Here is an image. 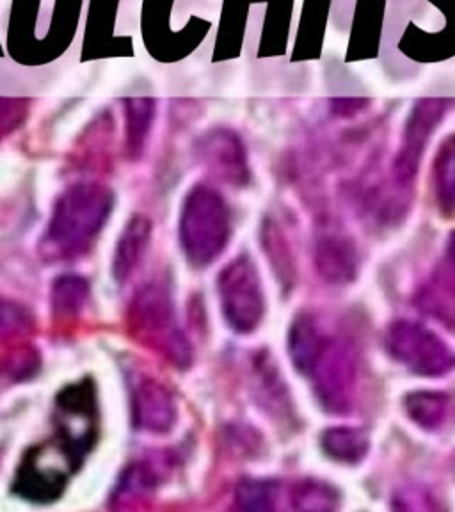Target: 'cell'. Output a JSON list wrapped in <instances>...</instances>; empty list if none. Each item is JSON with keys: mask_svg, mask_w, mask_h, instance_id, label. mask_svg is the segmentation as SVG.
<instances>
[{"mask_svg": "<svg viewBox=\"0 0 455 512\" xmlns=\"http://www.w3.org/2000/svg\"><path fill=\"white\" fill-rule=\"evenodd\" d=\"M112 192L100 184H77L57 200L43 248L48 258H77L86 253L111 216Z\"/></svg>", "mask_w": 455, "mask_h": 512, "instance_id": "obj_1", "label": "cell"}, {"mask_svg": "<svg viewBox=\"0 0 455 512\" xmlns=\"http://www.w3.org/2000/svg\"><path fill=\"white\" fill-rule=\"evenodd\" d=\"M178 233L185 256L194 267L216 262L232 235V216L223 196L205 185L194 187L185 198Z\"/></svg>", "mask_w": 455, "mask_h": 512, "instance_id": "obj_2", "label": "cell"}, {"mask_svg": "<svg viewBox=\"0 0 455 512\" xmlns=\"http://www.w3.org/2000/svg\"><path fill=\"white\" fill-rule=\"evenodd\" d=\"M130 329L141 344L160 352L176 367L191 365V345L175 319V308L166 287L148 283L137 292L128 310Z\"/></svg>", "mask_w": 455, "mask_h": 512, "instance_id": "obj_3", "label": "cell"}, {"mask_svg": "<svg viewBox=\"0 0 455 512\" xmlns=\"http://www.w3.org/2000/svg\"><path fill=\"white\" fill-rule=\"evenodd\" d=\"M224 319L237 333H251L264 317V292L260 276L248 256H239L217 278Z\"/></svg>", "mask_w": 455, "mask_h": 512, "instance_id": "obj_4", "label": "cell"}, {"mask_svg": "<svg viewBox=\"0 0 455 512\" xmlns=\"http://www.w3.org/2000/svg\"><path fill=\"white\" fill-rule=\"evenodd\" d=\"M450 107L452 100L448 98H424L416 102L409 114L402 144L393 166L397 182L408 185L415 178L424 157L425 146Z\"/></svg>", "mask_w": 455, "mask_h": 512, "instance_id": "obj_5", "label": "cell"}, {"mask_svg": "<svg viewBox=\"0 0 455 512\" xmlns=\"http://www.w3.org/2000/svg\"><path fill=\"white\" fill-rule=\"evenodd\" d=\"M388 347L397 360L424 376H440L454 363L447 347L436 336L408 322L393 326Z\"/></svg>", "mask_w": 455, "mask_h": 512, "instance_id": "obj_6", "label": "cell"}, {"mask_svg": "<svg viewBox=\"0 0 455 512\" xmlns=\"http://www.w3.org/2000/svg\"><path fill=\"white\" fill-rule=\"evenodd\" d=\"M70 470L57 464L52 447L40 445L25 454L24 461L16 472L13 491L25 500L48 504L63 495Z\"/></svg>", "mask_w": 455, "mask_h": 512, "instance_id": "obj_7", "label": "cell"}, {"mask_svg": "<svg viewBox=\"0 0 455 512\" xmlns=\"http://www.w3.org/2000/svg\"><path fill=\"white\" fill-rule=\"evenodd\" d=\"M200 157L212 175L233 185L248 182V159L244 144L230 130H214L203 137Z\"/></svg>", "mask_w": 455, "mask_h": 512, "instance_id": "obj_8", "label": "cell"}, {"mask_svg": "<svg viewBox=\"0 0 455 512\" xmlns=\"http://www.w3.org/2000/svg\"><path fill=\"white\" fill-rule=\"evenodd\" d=\"M315 383L320 399L333 411H342L345 402H349L352 381H354V367L349 354H345L340 347H331L320 351L319 358L313 363Z\"/></svg>", "mask_w": 455, "mask_h": 512, "instance_id": "obj_9", "label": "cell"}, {"mask_svg": "<svg viewBox=\"0 0 455 512\" xmlns=\"http://www.w3.org/2000/svg\"><path fill=\"white\" fill-rule=\"evenodd\" d=\"M132 415L139 431L164 434L175 424V399L166 386L153 379H141L132 397Z\"/></svg>", "mask_w": 455, "mask_h": 512, "instance_id": "obj_10", "label": "cell"}, {"mask_svg": "<svg viewBox=\"0 0 455 512\" xmlns=\"http://www.w3.org/2000/svg\"><path fill=\"white\" fill-rule=\"evenodd\" d=\"M152 239V221L148 217L136 216L130 219L121 233L120 242L114 253L112 271L116 280L125 281L134 274L139 264L143 262L146 249Z\"/></svg>", "mask_w": 455, "mask_h": 512, "instance_id": "obj_11", "label": "cell"}, {"mask_svg": "<svg viewBox=\"0 0 455 512\" xmlns=\"http://www.w3.org/2000/svg\"><path fill=\"white\" fill-rule=\"evenodd\" d=\"M317 262L320 272L333 281L349 280L356 271V253L351 244L340 237H328L320 242Z\"/></svg>", "mask_w": 455, "mask_h": 512, "instance_id": "obj_12", "label": "cell"}, {"mask_svg": "<svg viewBox=\"0 0 455 512\" xmlns=\"http://www.w3.org/2000/svg\"><path fill=\"white\" fill-rule=\"evenodd\" d=\"M434 189L440 208L455 210V134L445 139L434 160Z\"/></svg>", "mask_w": 455, "mask_h": 512, "instance_id": "obj_13", "label": "cell"}, {"mask_svg": "<svg viewBox=\"0 0 455 512\" xmlns=\"http://www.w3.org/2000/svg\"><path fill=\"white\" fill-rule=\"evenodd\" d=\"M89 287L79 276H61L52 287V308L59 317H72L88 303Z\"/></svg>", "mask_w": 455, "mask_h": 512, "instance_id": "obj_14", "label": "cell"}, {"mask_svg": "<svg viewBox=\"0 0 455 512\" xmlns=\"http://www.w3.org/2000/svg\"><path fill=\"white\" fill-rule=\"evenodd\" d=\"M320 351H322V342L312 320H297L290 333V352L296 361L297 368H301L303 372H310L313 363L319 358Z\"/></svg>", "mask_w": 455, "mask_h": 512, "instance_id": "obj_15", "label": "cell"}, {"mask_svg": "<svg viewBox=\"0 0 455 512\" xmlns=\"http://www.w3.org/2000/svg\"><path fill=\"white\" fill-rule=\"evenodd\" d=\"M127 112V146L130 157H137L153 120V102L148 98H132L125 102Z\"/></svg>", "mask_w": 455, "mask_h": 512, "instance_id": "obj_16", "label": "cell"}, {"mask_svg": "<svg viewBox=\"0 0 455 512\" xmlns=\"http://www.w3.org/2000/svg\"><path fill=\"white\" fill-rule=\"evenodd\" d=\"M324 448L331 457L345 463H354L367 452V438L352 429H331L324 434Z\"/></svg>", "mask_w": 455, "mask_h": 512, "instance_id": "obj_17", "label": "cell"}, {"mask_svg": "<svg viewBox=\"0 0 455 512\" xmlns=\"http://www.w3.org/2000/svg\"><path fill=\"white\" fill-rule=\"evenodd\" d=\"M408 411L411 418L424 427H436L441 424L447 400L440 393L422 392L411 395L408 399Z\"/></svg>", "mask_w": 455, "mask_h": 512, "instance_id": "obj_18", "label": "cell"}, {"mask_svg": "<svg viewBox=\"0 0 455 512\" xmlns=\"http://www.w3.org/2000/svg\"><path fill=\"white\" fill-rule=\"evenodd\" d=\"M274 502V488L264 480H244L237 488V504L246 511H269Z\"/></svg>", "mask_w": 455, "mask_h": 512, "instance_id": "obj_19", "label": "cell"}, {"mask_svg": "<svg viewBox=\"0 0 455 512\" xmlns=\"http://www.w3.org/2000/svg\"><path fill=\"white\" fill-rule=\"evenodd\" d=\"M425 306L436 317L445 320L450 326H455V283L445 280L434 285L425 299Z\"/></svg>", "mask_w": 455, "mask_h": 512, "instance_id": "obj_20", "label": "cell"}, {"mask_svg": "<svg viewBox=\"0 0 455 512\" xmlns=\"http://www.w3.org/2000/svg\"><path fill=\"white\" fill-rule=\"evenodd\" d=\"M27 116V104L24 100L0 98V139L9 136L16 127L24 123Z\"/></svg>", "mask_w": 455, "mask_h": 512, "instance_id": "obj_21", "label": "cell"}, {"mask_svg": "<svg viewBox=\"0 0 455 512\" xmlns=\"http://www.w3.org/2000/svg\"><path fill=\"white\" fill-rule=\"evenodd\" d=\"M27 322L29 317L20 306L0 299V333L20 331L27 326Z\"/></svg>", "mask_w": 455, "mask_h": 512, "instance_id": "obj_22", "label": "cell"}, {"mask_svg": "<svg viewBox=\"0 0 455 512\" xmlns=\"http://www.w3.org/2000/svg\"><path fill=\"white\" fill-rule=\"evenodd\" d=\"M450 251H452V260H454L455 265V235L454 239H452V246H450Z\"/></svg>", "mask_w": 455, "mask_h": 512, "instance_id": "obj_23", "label": "cell"}]
</instances>
